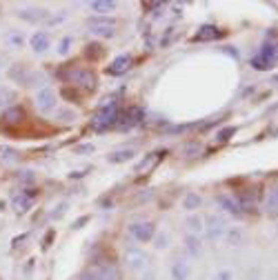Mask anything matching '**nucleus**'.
<instances>
[{
  "mask_svg": "<svg viewBox=\"0 0 278 280\" xmlns=\"http://www.w3.org/2000/svg\"><path fill=\"white\" fill-rule=\"evenodd\" d=\"M156 247H158V249L167 247V234H160V236H158V238H156Z\"/></svg>",
  "mask_w": 278,
  "mask_h": 280,
  "instance_id": "c03bdc74",
  "label": "nucleus"
},
{
  "mask_svg": "<svg viewBox=\"0 0 278 280\" xmlns=\"http://www.w3.org/2000/svg\"><path fill=\"white\" fill-rule=\"evenodd\" d=\"M87 222H89V216H80L71 227H74V229H83V225H87Z\"/></svg>",
  "mask_w": 278,
  "mask_h": 280,
  "instance_id": "79ce46f5",
  "label": "nucleus"
},
{
  "mask_svg": "<svg viewBox=\"0 0 278 280\" xmlns=\"http://www.w3.org/2000/svg\"><path fill=\"white\" fill-rule=\"evenodd\" d=\"M189 274H191V267H189V263H187L185 258L174 260V265H171V278L174 280H187L189 278Z\"/></svg>",
  "mask_w": 278,
  "mask_h": 280,
  "instance_id": "2eb2a0df",
  "label": "nucleus"
},
{
  "mask_svg": "<svg viewBox=\"0 0 278 280\" xmlns=\"http://www.w3.org/2000/svg\"><path fill=\"white\" fill-rule=\"evenodd\" d=\"M207 236H209V240H218L220 236L227 231V222H225V218L223 216H209L207 218Z\"/></svg>",
  "mask_w": 278,
  "mask_h": 280,
  "instance_id": "9b49d317",
  "label": "nucleus"
},
{
  "mask_svg": "<svg viewBox=\"0 0 278 280\" xmlns=\"http://www.w3.org/2000/svg\"><path fill=\"white\" fill-rule=\"evenodd\" d=\"M7 42L13 47V49H20V47L25 45V38L18 34V31H9V34H7Z\"/></svg>",
  "mask_w": 278,
  "mask_h": 280,
  "instance_id": "7c9ffc66",
  "label": "nucleus"
},
{
  "mask_svg": "<svg viewBox=\"0 0 278 280\" xmlns=\"http://www.w3.org/2000/svg\"><path fill=\"white\" fill-rule=\"evenodd\" d=\"M54 240H56V229H49V231H47V234H45V238L40 240V247H42V251H47V249H49V247H51V243H54Z\"/></svg>",
  "mask_w": 278,
  "mask_h": 280,
  "instance_id": "f704fd0d",
  "label": "nucleus"
},
{
  "mask_svg": "<svg viewBox=\"0 0 278 280\" xmlns=\"http://www.w3.org/2000/svg\"><path fill=\"white\" fill-rule=\"evenodd\" d=\"M58 76L67 85L80 89V92L94 93L96 89H98V76H96V71H92L89 67H74V69L65 67V69L58 71Z\"/></svg>",
  "mask_w": 278,
  "mask_h": 280,
  "instance_id": "f257e3e1",
  "label": "nucleus"
},
{
  "mask_svg": "<svg viewBox=\"0 0 278 280\" xmlns=\"http://www.w3.org/2000/svg\"><path fill=\"white\" fill-rule=\"evenodd\" d=\"M13 100H16V93H13L11 89H7V87H0V109L11 107Z\"/></svg>",
  "mask_w": 278,
  "mask_h": 280,
  "instance_id": "a878e982",
  "label": "nucleus"
},
{
  "mask_svg": "<svg viewBox=\"0 0 278 280\" xmlns=\"http://www.w3.org/2000/svg\"><path fill=\"white\" fill-rule=\"evenodd\" d=\"M225 36V31H220L218 27H214V25H205V27H200L198 31H196V36L191 38L194 42H207V40H218V38H223Z\"/></svg>",
  "mask_w": 278,
  "mask_h": 280,
  "instance_id": "ddd939ff",
  "label": "nucleus"
},
{
  "mask_svg": "<svg viewBox=\"0 0 278 280\" xmlns=\"http://www.w3.org/2000/svg\"><path fill=\"white\" fill-rule=\"evenodd\" d=\"M225 236H227V243H229V245H234V247L243 245V231H241V229H236V227L227 229V231H225Z\"/></svg>",
  "mask_w": 278,
  "mask_h": 280,
  "instance_id": "cd10ccee",
  "label": "nucleus"
},
{
  "mask_svg": "<svg viewBox=\"0 0 278 280\" xmlns=\"http://www.w3.org/2000/svg\"><path fill=\"white\" fill-rule=\"evenodd\" d=\"M185 245H187V251H189L191 256H198L200 251H203V247H200V238H198V236H194V234L187 236Z\"/></svg>",
  "mask_w": 278,
  "mask_h": 280,
  "instance_id": "393cba45",
  "label": "nucleus"
},
{
  "mask_svg": "<svg viewBox=\"0 0 278 280\" xmlns=\"http://www.w3.org/2000/svg\"><path fill=\"white\" fill-rule=\"evenodd\" d=\"M147 263H149V256H147L145 251H140V249H129L127 254H125V265H127V269L129 272H134V274L145 272Z\"/></svg>",
  "mask_w": 278,
  "mask_h": 280,
  "instance_id": "0eeeda50",
  "label": "nucleus"
},
{
  "mask_svg": "<svg viewBox=\"0 0 278 280\" xmlns=\"http://www.w3.org/2000/svg\"><path fill=\"white\" fill-rule=\"evenodd\" d=\"M16 180L18 183H22V185H31L33 180H36V174L29 172V169H22V172L16 174Z\"/></svg>",
  "mask_w": 278,
  "mask_h": 280,
  "instance_id": "2f4dec72",
  "label": "nucleus"
},
{
  "mask_svg": "<svg viewBox=\"0 0 278 280\" xmlns=\"http://www.w3.org/2000/svg\"><path fill=\"white\" fill-rule=\"evenodd\" d=\"M31 202H33V200H29V198H27L22 191H16V193H13V207H16V211H27V209L31 207Z\"/></svg>",
  "mask_w": 278,
  "mask_h": 280,
  "instance_id": "b1692460",
  "label": "nucleus"
},
{
  "mask_svg": "<svg viewBox=\"0 0 278 280\" xmlns=\"http://www.w3.org/2000/svg\"><path fill=\"white\" fill-rule=\"evenodd\" d=\"M105 54H107V49H105L100 42H89V45L85 47V56H87L89 60H103Z\"/></svg>",
  "mask_w": 278,
  "mask_h": 280,
  "instance_id": "aec40b11",
  "label": "nucleus"
},
{
  "mask_svg": "<svg viewBox=\"0 0 278 280\" xmlns=\"http://www.w3.org/2000/svg\"><path fill=\"white\" fill-rule=\"evenodd\" d=\"M218 202L223 205V209L229 211L232 216H243V207H241V202H238L236 198H232V196H220Z\"/></svg>",
  "mask_w": 278,
  "mask_h": 280,
  "instance_id": "a211bd4d",
  "label": "nucleus"
},
{
  "mask_svg": "<svg viewBox=\"0 0 278 280\" xmlns=\"http://www.w3.org/2000/svg\"><path fill=\"white\" fill-rule=\"evenodd\" d=\"M18 16H20L25 22H31V25H36V22H47V20L51 18L49 11H45V9H40V7L20 9V11H18Z\"/></svg>",
  "mask_w": 278,
  "mask_h": 280,
  "instance_id": "9d476101",
  "label": "nucleus"
},
{
  "mask_svg": "<svg viewBox=\"0 0 278 280\" xmlns=\"http://www.w3.org/2000/svg\"><path fill=\"white\" fill-rule=\"evenodd\" d=\"M18 158H20V154H18L13 147L0 145V160H2V163H18Z\"/></svg>",
  "mask_w": 278,
  "mask_h": 280,
  "instance_id": "5701e85b",
  "label": "nucleus"
},
{
  "mask_svg": "<svg viewBox=\"0 0 278 280\" xmlns=\"http://www.w3.org/2000/svg\"><path fill=\"white\" fill-rule=\"evenodd\" d=\"M232 272H227V269H223V272H218L216 276H214V280H232Z\"/></svg>",
  "mask_w": 278,
  "mask_h": 280,
  "instance_id": "a19ab883",
  "label": "nucleus"
},
{
  "mask_svg": "<svg viewBox=\"0 0 278 280\" xmlns=\"http://www.w3.org/2000/svg\"><path fill=\"white\" fill-rule=\"evenodd\" d=\"M134 156H136V151H134V149H118V151H112V154L107 156V163H112V165L129 163Z\"/></svg>",
  "mask_w": 278,
  "mask_h": 280,
  "instance_id": "6ab92c4d",
  "label": "nucleus"
},
{
  "mask_svg": "<svg viewBox=\"0 0 278 280\" xmlns=\"http://www.w3.org/2000/svg\"><path fill=\"white\" fill-rule=\"evenodd\" d=\"M118 113H121V109H118L116 102H109V105H105L98 113H96L94 120H92V129L94 131H107V129H112V127H116Z\"/></svg>",
  "mask_w": 278,
  "mask_h": 280,
  "instance_id": "7ed1b4c3",
  "label": "nucleus"
},
{
  "mask_svg": "<svg viewBox=\"0 0 278 280\" xmlns=\"http://www.w3.org/2000/svg\"><path fill=\"white\" fill-rule=\"evenodd\" d=\"M49 45H51V38H49L47 31H36V34L31 36V47H33V51H36V54L47 51V49H49Z\"/></svg>",
  "mask_w": 278,
  "mask_h": 280,
  "instance_id": "dca6fc26",
  "label": "nucleus"
},
{
  "mask_svg": "<svg viewBox=\"0 0 278 280\" xmlns=\"http://www.w3.org/2000/svg\"><path fill=\"white\" fill-rule=\"evenodd\" d=\"M165 156H167V149H158V151H151V154H147L145 158L138 163V167H136V172L138 174H151L154 169L158 167V165L165 160Z\"/></svg>",
  "mask_w": 278,
  "mask_h": 280,
  "instance_id": "1a4fd4ad",
  "label": "nucleus"
},
{
  "mask_svg": "<svg viewBox=\"0 0 278 280\" xmlns=\"http://www.w3.org/2000/svg\"><path fill=\"white\" fill-rule=\"evenodd\" d=\"M25 238H27V234H22V236H18V238H13V247H18L20 243H25Z\"/></svg>",
  "mask_w": 278,
  "mask_h": 280,
  "instance_id": "a18cd8bd",
  "label": "nucleus"
},
{
  "mask_svg": "<svg viewBox=\"0 0 278 280\" xmlns=\"http://www.w3.org/2000/svg\"><path fill=\"white\" fill-rule=\"evenodd\" d=\"M85 174H87V172H74V174H69V178L71 180H78V178H83Z\"/></svg>",
  "mask_w": 278,
  "mask_h": 280,
  "instance_id": "49530a36",
  "label": "nucleus"
},
{
  "mask_svg": "<svg viewBox=\"0 0 278 280\" xmlns=\"http://www.w3.org/2000/svg\"><path fill=\"white\" fill-rule=\"evenodd\" d=\"M78 280H100V274H98V269L96 267H89V269H85V272L80 274Z\"/></svg>",
  "mask_w": 278,
  "mask_h": 280,
  "instance_id": "e433bc0d",
  "label": "nucleus"
},
{
  "mask_svg": "<svg viewBox=\"0 0 278 280\" xmlns=\"http://www.w3.org/2000/svg\"><path fill=\"white\" fill-rule=\"evenodd\" d=\"M132 65H134V56H129V54L127 56H118V58L107 67V74L109 76H123L125 71L132 69Z\"/></svg>",
  "mask_w": 278,
  "mask_h": 280,
  "instance_id": "f8f14e48",
  "label": "nucleus"
},
{
  "mask_svg": "<svg viewBox=\"0 0 278 280\" xmlns=\"http://www.w3.org/2000/svg\"><path fill=\"white\" fill-rule=\"evenodd\" d=\"M92 9L94 11H114L116 2L114 0H96V2H92Z\"/></svg>",
  "mask_w": 278,
  "mask_h": 280,
  "instance_id": "c756f323",
  "label": "nucleus"
},
{
  "mask_svg": "<svg viewBox=\"0 0 278 280\" xmlns=\"http://www.w3.org/2000/svg\"><path fill=\"white\" fill-rule=\"evenodd\" d=\"M129 236H132L136 243H149V240H154V236H156V225L154 222H149V220H145V222H134L132 227H129Z\"/></svg>",
  "mask_w": 278,
  "mask_h": 280,
  "instance_id": "423d86ee",
  "label": "nucleus"
},
{
  "mask_svg": "<svg viewBox=\"0 0 278 280\" xmlns=\"http://www.w3.org/2000/svg\"><path fill=\"white\" fill-rule=\"evenodd\" d=\"M58 118H62L65 122H74L76 120V113L69 111V109H62V111H58Z\"/></svg>",
  "mask_w": 278,
  "mask_h": 280,
  "instance_id": "ea45409f",
  "label": "nucleus"
},
{
  "mask_svg": "<svg viewBox=\"0 0 278 280\" xmlns=\"http://www.w3.org/2000/svg\"><path fill=\"white\" fill-rule=\"evenodd\" d=\"M200 151V142L198 140H189L185 145V156H194V154H198Z\"/></svg>",
  "mask_w": 278,
  "mask_h": 280,
  "instance_id": "4c0bfd02",
  "label": "nucleus"
},
{
  "mask_svg": "<svg viewBox=\"0 0 278 280\" xmlns=\"http://www.w3.org/2000/svg\"><path fill=\"white\" fill-rule=\"evenodd\" d=\"M7 74H9V78H11L13 83L22 85V87H29V80H31L33 71H29L25 65H13V67L7 71Z\"/></svg>",
  "mask_w": 278,
  "mask_h": 280,
  "instance_id": "4468645a",
  "label": "nucleus"
},
{
  "mask_svg": "<svg viewBox=\"0 0 278 280\" xmlns=\"http://www.w3.org/2000/svg\"><path fill=\"white\" fill-rule=\"evenodd\" d=\"M187 227H189V231H191V234H200V231H203L205 229V225H203V218H200V216H189V218H187Z\"/></svg>",
  "mask_w": 278,
  "mask_h": 280,
  "instance_id": "c85d7f7f",
  "label": "nucleus"
},
{
  "mask_svg": "<svg viewBox=\"0 0 278 280\" xmlns=\"http://www.w3.org/2000/svg\"><path fill=\"white\" fill-rule=\"evenodd\" d=\"M258 58L265 60L267 65H274L276 58H278V45H276V42H272V40H267L265 45H263V51H261V56H258Z\"/></svg>",
  "mask_w": 278,
  "mask_h": 280,
  "instance_id": "f3484780",
  "label": "nucleus"
},
{
  "mask_svg": "<svg viewBox=\"0 0 278 280\" xmlns=\"http://www.w3.org/2000/svg\"><path fill=\"white\" fill-rule=\"evenodd\" d=\"M33 102H36V109L40 113H54L56 107H58V96H56V92L51 87H42L38 89Z\"/></svg>",
  "mask_w": 278,
  "mask_h": 280,
  "instance_id": "39448f33",
  "label": "nucleus"
},
{
  "mask_svg": "<svg viewBox=\"0 0 278 280\" xmlns=\"http://www.w3.org/2000/svg\"><path fill=\"white\" fill-rule=\"evenodd\" d=\"M4 207H7V202H4V200H0V211H4Z\"/></svg>",
  "mask_w": 278,
  "mask_h": 280,
  "instance_id": "de8ad7c7",
  "label": "nucleus"
},
{
  "mask_svg": "<svg viewBox=\"0 0 278 280\" xmlns=\"http://www.w3.org/2000/svg\"><path fill=\"white\" fill-rule=\"evenodd\" d=\"M96 269H98V267H96ZM98 274H100V280H121V272H118V267L114 263L100 267Z\"/></svg>",
  "mask_w": 278,
  "mask_h": 280,
  "instance_id": "4be33fe9",
  "label": "nucleus"
},
{
  "mask_svg": "<svg viewBox=\"0 0 278 280\" xmlns=\"http://www.w3.org/2000/svg\"><path fill=\"white\" fill-rule=\"evenodd\" d=\"M62 96L67 98V100H74V102H80V93L76 92V87H71L69 89V85H65L62 87Z\"/></svg>",
  "mask_w": 278,
  "mask_h": 280,
  "instance_id": "473e14b6",
  "label": "nucleus"
},
{
  "mask_svg": "<svg viewBox=\"0 0 278 280\" xmlns=\"http://www.w3.org/2000/svg\"><path fill=\"white\" fill-rule=\"evenodd\" d=\"M67 202H60V205H56V211H51V220H60L62 216H65L67 213Z\"/></svg>",
  "mask_w": 278,
  "mask_h": 280,
  "instance_id": "58836bf2",
  "label": "nucleus"
},
{
  "mask_svg": "<svg viewBox=\"0 0 278 280\" xmlns=\"http://www.w3.org/2000/svg\"><path fill=\"white\" fill-rule=\"evenodd\" d=\"M200 202H203V200H200L198 193L189 191L185 196V200H183V207H185V209H189V211H194V209H198V207H200Z\"/></svg>",
  "mask_w": 278,
  "mask_h": 280,
  "instance_id": "bb28decb",
  "label": "nucleus"
},
{
  "mask_svg": "<svg viewBox=\"0 0 278 280\" xmlns=\"http://www.w3.org/2000/svg\"><path fill=\"white\" fill-rule=\"evenodd\" d=\"M142 109L140 107H127V109H123L121 113H118V122H116V127H121V129H129V127H134V125H138V122L142 120Z\"/></svg>",
  "mask_w": 278,
  "mask_h": 280,
  "instance_id": "6e6552de",
  "label": "nucleus"
},
{
  "mask_svg": "<svg viewBox=\"0 0 278 280\" xmlns=\"http://www.w3.org/2000/svg\"><path fill=\"white\" fill-rule=\"evenodd\" d=\"M27 122V111H25V107H20V105H11V107H7L2 111V116H0V129L2 131H18L22 125Z\"/></svg>",
  "mask_w": 278,
  "mask_h": 280,
  "instance_id": "f03ea898",
  "label": "nucleus"
},
{
  "mask_svg": "<svg viewBox=\"0 0 278 280\" xmlns=\"http://www.w3.org/2000/svg\"><path fill=\"white\" fill-rule=\"evenodd\" d=\"M71 42H74V40H71V36H65V38H62L60 45H58V54H60V56H67V54H69V51H71Z\"/></svg>",
  "mask_w": 278,
  "mask_h": 280,
  "instance_id": "c9c22d12",
  "label": "nucleus"
},
{
  "mask_svg": "<svg viewBox=\"0 0 278 280\" xmlns=\"http://www.w3.org/2000/svg\"><path fill=\"white\" fill-rule=\"evenodd\" d=\"M87 27L94 36H100V38H114L116 36V20L112 16H94L87 20Z\"/></svg>",
  "mask_w": 278,
  "mask_h": 280,
  "instance_id": "20e7f679",
  "label": "nucleus"
},
{
  "mask_svg": "<svg viewBox=\"0 0 278 280\" xmlns=\"http://www.w3.org/2000/svg\"><path fill=\"white\" fill-rule=\"evenodd\" d=\"M94 151V145H80L76 147V154H92Z\"/></svg>",
  "mask_w": 278,
  "mask_h": 280,
  "instance_id": "37998d69",
  "label": "nucleus"
},
{
  "mask_svg": "<svg viewBox=\"0 0 278 280\" xmlns=\"http://www.w3.org/2000/svg\"><path fill=\"white\" fill-rule=\"evenodd\" d=\"M234 134H236V129H234V127H225V129H220L218 134H216V140L218 142H227Z\"/></svg>",
  "mask_w": 278,
  "mask_h": 280,
  "instance_id": "72a5a7b5",
  "label": "nucleus"
},
{
  "mask_svg": "<svg viewBox=\"0 0 278 280\" xmlns=\"http://www.w3.org/2000/svg\"><path fill=\"white\" fill-rule=\"evenodd\" d=\"M265 211L267 216H278V187H274L272 191H267V202H265Z\"/></svg>",
  "mask_w": 278,
  "mask_h": 280,
  "instance_id": "412c9836",
  "label": "nucleus"
}]
</instances>
